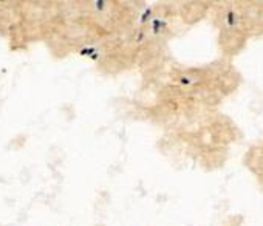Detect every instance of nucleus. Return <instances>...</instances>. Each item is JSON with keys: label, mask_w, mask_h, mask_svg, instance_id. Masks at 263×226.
I'll return each instance as SVG.
<instances>
[{"label": "nucleus", "mask_w": 263, "mask_h": 226, "mask_svg": "<svg viewBox=\"0 0 263 226\" xmlns=\"http://www.w3.org/2000/svg\"><path fill=\"white\" fill-rule=\"evenodd\" d=\"M146 2L132 0H71L59 10L44 47L61 61L85 56L134 24Z\"/></svg>", "instance_id": "f257e3e1"}, {"label": "nucleus", "mask_w": 263, "mask_h": 226, "mask_svg": "<svg viewBox=\"0 0 263 226\" xmlns=\"http://www.w3.org/2000/svg\"><path fill=\"white\" fill-rule=\"evenodd\" d=\"M171 10L164 4H146L128 28L84 58H88L95 68L107 76L143 74L163 62V48L171 36Z\"/></svg>", "instance_id": "f03ea898"}, {"label": "nucleus", "mask_w": 263, "mask_h": 226, "mask_svg": "<svg viewBox=\"0 0 263 226\" xmlns=\"http://www.w3.org/2000/svg\"><path fill=\"white\" fill-rule=\"evenodd\" d=\"M59 10L56 0L0 2V37L11 51L45 44Z\"/></svg>", "instance_id": "7ed1b4c3"}]
</instances>
